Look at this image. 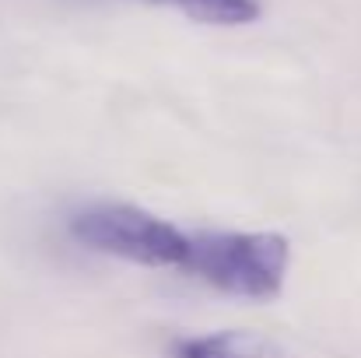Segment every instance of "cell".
Listing matches in <instances>:
<instances>
[{"mask_svg": "<svg viewBox=\"0 0 361 358\" xmlns=\"http://www.w3.org/2000/svg\"><path fill=\"white\" fill-rule=\"evenodd\" d=\"M288 267L291 242L281 232H193L186 278L235 299L270 302L284 292Z\"/></svg>", "mask_w": 361, "mask_h": 358, "instance_id": "obj_2", "label": "cell"}, {"mask_svg": "<svg viewBox=\"0 0 361 358\" xmlns=\"http://www.w3.org/2000/svg\"><path fill=\"white\" fill-rule=\"evenodd\" d=\"M67 232L92 253L116 256L151 270L186 274L193 260V232L137 204H120V201L88 204L71 215Z\"/></svg>", "mask_w": 361, "mask_h": 358, "instance_id": "obj_1", "label": "cell"}, {"mask_svg": "<svg viewBox=\"0 0 361 358\" xmlns=\"http://www.w3.org/2000/svg\"><path fill=\"white\" fill-rule=\"evenodd\" d=\"M172 358H284L274 345L263 338L242 334V330H218V334H200V338H183L176 341Z\"/></svg>", "mask_w": 361, "mask_h": 358, "instance_id": "obj_3", "label": "cell"}, {"mask_svg": "<svg viewBox=\"0 0 361 358\" xmlns=\"http://www.w3.org/2000/svg\"><path fill=\"white\" fill-rule=\"evenodd\" d=\"M147 4H169L179 14L200 25H218V28L252 25L263 14V0H147Z\"/></svg>", "mask_w": 361, "mask_h": 358, "instance_id": "obj_4", "label": "cell"}]
</instances>
